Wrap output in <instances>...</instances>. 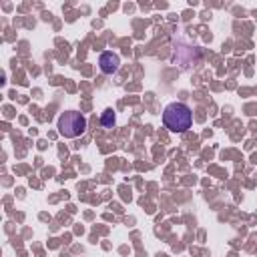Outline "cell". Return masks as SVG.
Listing matches in <instances>:
<instances>
[{
    "label": "cell",
    "instance_id": "obj_1",
    "mask_svg": "<svg viewBox=\"0 0 257 257\" xmlns=\"http://www.w3.org/2000/svg\"><path fill=\"white\" fill-rule=\"evenodd\" d=\"M193 122V112L187 104L183 102H171L163 110V124L171 133H185L191 128Z\"/></svg>",
    "mask_w": 257,
    "mask_h": 257
},
{
    "label": "cell",
    "instance_id": "obj_2",
    "mask_svg": "<svg viewBox=\"0 0 257 257\" xmlns=\"http://www.w3.org/2000/svg\"><path fill=\"white\" fill-rule=\"evenodd\" d=\"M86 128V118L76 110H66L58 116V133L64 139H74Z\"/></svg>",
    "mask_w": 257,
    "mask_h": 257
},
{
    "label": "cell",
    "instance_id": "obj_3",
    "mask_svg": "<svg viewBox=\"0 0 257 257\" xmlns=\"http://www.w3.org/2000/svg\"><path fill=\"white\" fill-rule=\"evenodd\" d=\"M98 64H100V70H102L104 74H112V72L118 68L120 58H118V54H114V52H102L100 58H98Z\"/></svg>",
    "mask_w": 257,
    "mask_h": 257
},
{
    "label": "cell",
    "instance_id": "obj_4",
    "mask_svg": "<svg viewBox=\"0 0 257 257\" xmlns=\"http://www.w3.org/2000/svg\"><path fill=\"white\" fill-rule=\"evenodd\" d=\"M102 122H104V126H110V124L114 122V114H112V110H104V118H102Z\"/></svg>",
    "mask_w": 257,
    "mask_h": 257
}]
</instances>
